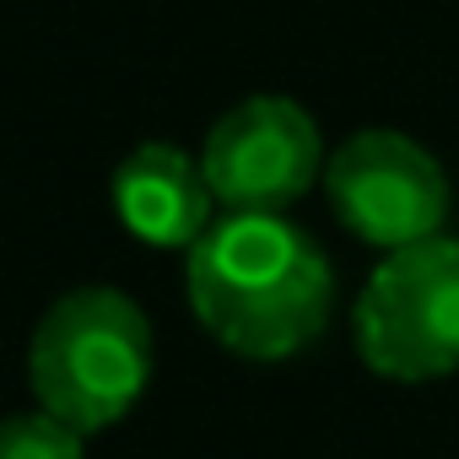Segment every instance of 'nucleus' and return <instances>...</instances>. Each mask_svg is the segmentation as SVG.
I'll list each match as a JSON object with an SVG mask.
<instances>
[{
    "label": "nucleus",
    "mask_w": 459,
    "mask_h": 459,
    "mask_svg": "<svg viewBox=\"0 0 459 459\" xmlns=\"http://www.w3.org/2000/svg\"><path fill=\"white\" fill-rule=\"evenodd\" d=\"M189 308L216 346L249 362L308 351L335 303L325 249L276 211H227L189 244Z\"/></svg>",
    "instance_id": "nucleus-1"
},
{
    "label": "nucleus",
    "mask_w": 459,
    "mask_h": 459,
    "mask_svg": "<svg viewBox=\"0 0 459 459\" xmlns=\"http://www.w3.org/2000/svg\"><path fill=\"white\" fill-rule=\"evenodd\" d=\"M152 368V325L114 287H76L55 298L28 346V378L39 405L87 437L108 432L141 405Z\"/></svg>",
    "instance_id": "nucleus-2"
},
{
    "label": "nucleus",
    "mask_w": 459,
    "mask_h": 459,
    "mask_svg": "<svg viewBox=\"0 0 459 459\" xmlns=\"http://www.w3.org/2000/svg\"><path fill=\"white\" fill-rule=\"evenodd\" d=\"M368 373L389 384H437L459 373V238L389 249L351 314Z\"/></svg>",
    "instance_id": "nucleus-3"
},
{
    "label": "nucleus",
    "mask_w": 459,
    "mask_h": 459,
    "mask_svg": "<svg viewBox=\"0 0 459 459\" xmlns=\"http://www.w3.org/2000/svg\"><path fill=\"white\" fill-rule=\"evenodd\" d=\"M330 211L378 255L437 238L448 216V178L437 157L400 130H362L325 162Z\"/></svg>",
    "instance_id": "nucleus-4"
},
{
    "label": "nucleus",
    "mask_w": 459,
    "mask_h": 459,
    "mask_svg": "<svg viewBox=\"0 0 459 459\" xmlns=\"http://www.w3.org/2000/svg\"><path fill=\"white\" fill-rule=\"evenodd\" d=\"M325 135L314 114L298 98H244L227 108L200 152L205 184L221 211H276L287 216L292 200H303L325 178Z\"/></svg>",
    "instance_id": "nucleus-5"
},
{
    "label": "nucleus",
    "mask_w": 459,
    "mask_h": 459,
    "mask_svg": "<svg viewBox=\"0 0 459 459\" xmlns=\"http://www.w3.org/2000/svg\"><path fill=\"white\" fill-rule=\"evenodd\" d=\"M108 195H114L125 233L152 249H189L211 227V211H216L200 157H189L184 146H168V141L135 146L114 168Z\"/></svg>",
    "instance_id": "nucleus-6"
},
{
    "label": "nucleus",
    "mask_w": 459,
    "mask_h": 459,
    "mask_svg": "<svg viewBox=\"0 0 459 459\" xmlns=\"http://www.w3.org/2000/svg\"><path fill=\"white\" fill-rule=\"evenodd\" d=\"M0 459H87V432L39 411L0 416Z\"/></svg>",
    "instance_id": "nucleus-7"
}]
</instances>
